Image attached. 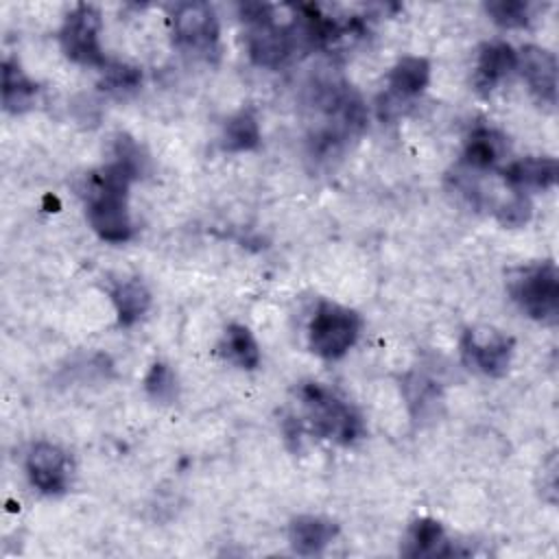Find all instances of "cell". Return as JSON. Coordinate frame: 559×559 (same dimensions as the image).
Masks as SVG:
<instances>
[{"label":"cell","instance_id":"9","mask_svg":"<svg viewBox=\"0 0 559 559\" xmlns=\"http://www.w3.org/2000/svg\"><path fill=\"white\" fill-rule=\"evenodd\" d=\"M24 467L31 485L46 496H59L70 485V459L55 443H35L26 454Z\"/></svg>","mask_w":559,"mask_h":559},{"label":"cell","instance_id":"24","mask_svg":"<svg viewBox=\"0 0 559 559\" xmlns=\"http://www.w3.org/2000/svg\"><path fill=\"white\" fill-rule=\"evenodd\" d=\"M105 76H103V90H109V92H129V90H135L142 81V74L138 68L133 66H127V63H114V66H105L103 68Z\"/></svg>","mask_w":559,"mask_h":559},{"label":"cell","instance_id":"3","mask_svg":"<svg viewBox=\"0 0 559 559\" xmlns=\"http://www.w3.org/2000/svg\"><path fill=\"white\" fill-rule=\"evenodd\" d=\"M306 419L321 439L349 445L362 437L365 426L358 411L319 382H306L299 391Z\"/></svg>","mask_w":559,"mask_h":559},{"label":"cell","instance_id":"13","mask_svg":"<svg viewBox=\"0 0 559 559\" xmlns=\"http://www.w3.org/2000/svg\"><path fill=\"white\" fill-rule=\"evenodd\" d=\"M518 50L507 41H489L478 50L474 83L478 90H493L504 76L515 70Z\"/></svg>","mask_w":559,"mask_h":559},{"label":"cell","instance_id":"22","mask_svg":"<svg viewBox=\"0 0 559 559\" xmlns=\"http://www.w3.org/2000/svg\"><path fill=\"white\" fill-rule=\"evenodd\" d=\"M144 389L155 402L170 404L177 397V376L168 365L155 362V365H151V369L144 378Z\"/></svg>","mask_w":559,"mask_h":559},{"label":"cell","instance_id":"8","mask_svg":"<svg viewBox=\"0 0 559 559\" xmlns=\"http://www.w3.org/2000/svg\"><path fill=\"white\" fill-rule=\"evenodd\" d=\"M175 41L197 57L210 59L218 52V20L207 2H183L173 15Z\"/></svg>","mask_w":559,"mask_h":559},{"label":"cell","instance_id":"1","mask_svg":"<svg viewBox=\"0 0 559 559\" xmlns=\"http://www.w3.org/2000/svg\"><path fill=\"white\" fill-rule=\"evenodd\" d=\"M142 170V157L131 138L116 140V157L87 181V221L107 242H127L133 236L129 186Z\"/></svg>","mask_w":559,"mask_h":559},{"label":"cell","instance_id":"15","mask_svg":"<svg viewBox=\"0 0 559 559\" xmlns=\"http://www.w3.org/2000/svg\"><path fill=\"white\" fill-rule=\"evenodd\" d=\"M402 552L408 557H445L452 555L454 548L437 520L419 518L411 524Z\"/></svg>","mask_w":559,"mask_h":559},{"label":"cell","instance_id":"18","mask_svg":"<svg viewBox=\"0 0 559 559\" xmlns=\"http://www.w3.org/2000/svg\"><path fill=\"white\" fill-rule=\"evenodd\" d=\"M37 94V85L24 74L15 59L2 63V105L11 114L26 111Z\"/></svg>","mask_w":559,"mask_h":559},{"label":"cell","instance_id":"21","mask_svg":"<svg viewBox=\"0 0 559 559\" xmlns=\"http://www.w3.org/2000/svg\"><path fill=\"white\" fill-rule=\"evenodd\" d=\"M487 15L502 28H522L533 17V4L522 0H498L485 4Z\"/></svg>","mask_w":559,"mask_h":559},{"label":"cell","instance_id":"19","mask_svg":"<svg viewBox=\"0 0 559 559\" xmlns=\"http://www.w3.org/2000/svg\"><path fill=\"white\" fill-rule=\"evenodd\" d=\"M260 138H262V133H260L258 118L249 109H242L225 122L223 148L231 151V153L251 151L260 144Z\"/></svg>","mask_w":559,"mask_h":559},{"label":"cell","instance_id":"14","mask_svg":"<svg viewBox=\"0 0 559 559\" xmlns=\"http://www.w3.org/2000/svg\"><path fill=\"white\" fill-rule=\"evenodd\" d=\"M430 81V63L424 57H402L389 72V98L395 103L419 96Z\"/></svg>","mask_w":559,"mask_h":559},{"label":"cell","instance_id":"7","mask_svg":"<svg viewBox=\"0 0 559 559\" xmlns=\"http://www.w3.org/2000/svg\"><path fill=\"white\" fill-rule=\"evenodd\" d=\"M463 362L489 378H502L513 358V338L493 328H467L461 336Z\"/></svg>","mask_w":559,"mask_h":559},{"label":"cell","instance_id":"23","mask_svg":"<svg viewBox=\"0 0 559 559\" xmlns=\"http://www.w3.org/2000/svg\"><path fill=\"white\" fill-rule=\"evenodd\" d=\"M493 214L504 227H520V225L528 223V218H531V201L524 192L511 190V197L504 199L502 203H498Z\"/></svg>","mask_w":559,"mask_h":559},{"label":"cell","instance_id":"6","mask_svg":"<svg viewBox=\"0 0 559 559\" xmlns=\"http://www.w3.org/2000/svg\"><path fill=\"white\" fill-rule=\"evenodd\" d=\"M100 13L92 4H76L63 20L59 44L68 59L81 66L105 68L107 59L100 48Z\"/></svg>","mask_w":559,"mask_h":559},{"label":"cell","instance_id":"17","mask_svg":"<svg viewBox=\"0 0 559 559\" xmlns=\"http://www.w3.org/2000/svg\"><path fill=\"white\" fill-rule=\"evenodd\" d=\"M111 304L116 308L118 323L129 328L146 314V310L151 306V293L144 286V282H140L135 277L124 280L111 288Z\"/></svg>","mask_w":559,"mask_h":559},{"label":"cell","instance_id":"12","mask_svg":"<svg viewBox=\"0 0 559 559\" xmlns=\"http://www.w3.org/2000/svg\"><path fill=\"white\" fill-rule=\"evenodd\" d=\"M338 533V526L321 515H297L288 524V544L297 555H319Z\"/></svg>","mask_w":559,"mask_h":559},{"label":"cell","instance_id":"11","mask_svg":"<svg viewBox=\"0 0 559 559\" xmlns=\"http://www.w3.org/2000/svg\"><path fill=\"white\" fill-rule=\"evenodd\" d=\"M557 173L555 157H522L502 170V179L513 192L548 190L557 183Z\"/></svg>","mask_w":559,"mask_h":559},{"label":"cell","instance_id":"16","mask_svg":"<svg viewBox=\"0 0 559 559\" xmlns=\"http://www.w3.org/2000/svg\"><path fill=\"white\" fill-rule=\"evenodd\" d=\"M507 151L504 138L487 127H478L469 133L465 148H463V162L472 170H489L493 168Z\"/></svg>","mask_w":559,"mask_h":559},{"label":"cell","instance_id":"10","mask_svg":"<svg viewBox=\"0 0 559 559\" xmlns=\"http://www.w3.org/2000/svg\"><path fill=\"white\" fill-rule=\"evenodd\" d=\"M515 70L522 74L539 103H557V59L550 50L539 46H524L518 50Z\"/></svg>","mask_w":559,"mask_h":559},{"label":"cell","instance_id":"5","mask_svg":"<svg viewBox=\"0 0 559 559\" xmlns=\"http://www.w3.org/2000/svg\"><path fill=\"white\" fill-rule=\"evenodd\" d=\"M360 334V317L338 304L321 301L308 325L310 349L328 360H336L349 352Z\"/></svg>","mask_w":559,"mask_h":559},{"label":"cell","instance_id":"4","mask_svg":"<svg viewBox=\"0 0 559 559\" xmlns=\"http://www.w3.org/2000/svg\"><path fill=\"white\" fill-rule=\"evenodd\" d=\"M509 290L520 310L546 325H555L559 317V273L555 262H537L520 269L509 280Z\"/></svg>","mask_w":559,"mask_h":559},{"label":"cell","instance_id":"20","mask_svg":"<svg viewBox=\"0 0 559 559\" xmlns=\"http://www.w3.org/2000/svg\"><path fill=\"white\" fill-rule=\"evenodd\" d=\"M223 347H225V356L238 365L240 369H255L260 365V347L255 336L251 334L249 328L240 325V323H231L225 330V338H223Z\"/></svg>","mask_w":559,"mask_h":559},{"label":"cell","instance_id":"2","mask_svg":"<svg viewBox=\"0 0 559 559\" xmlns=\"http://www.w3.org/2000/svg\"><path fill=\"white\" fill-rule=\"evenodd\" d=\"M240 15L247 22V50L255 66L280 68L299 48L295 24H282L275 17V7L249 2L240 4Z\"/></svg>","mask_w":559,"mask_h":559}]
</instances>
